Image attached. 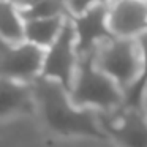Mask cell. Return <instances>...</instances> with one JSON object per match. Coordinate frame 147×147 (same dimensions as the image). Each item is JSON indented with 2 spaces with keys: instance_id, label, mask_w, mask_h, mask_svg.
Returning <instances> with one entry per match:
<instances>
[{
  "instance_id": "52a82bcc",
  "label": "cell",
  "mask_w": 147,
  "mask_h": 147,
  "mask_svg": "<svg viewBox=\"0 0 147 147\" xmlns=\"http://www.w3.org/2000/svg\"><path fill=\"white\" fill-rule=\"evenodd\" d=\"M108 26L114 38L136 40L147 30V0H115L108 7Z\"/></svg>"
},
{
  "instance_id": "3957f363",
  "label": "cell",
  "mask_w": 147,
  "mask_h": 147,
  "mask_svg": "<svg viewBox=\"0 0 147 147\" xmlns=\"http://www.w3.org/2000/svg\"><path fill=\"white\" fill-rule=\"evenodd\" d=\"M92 62L98 70L111 78L123 93H142V63L136 40H108L93 52Z\"/></svg>"
},
{
  "instance_id": "8fae6325",
  "label": "cell",
  "mask_w": 147,
  "mask_h": 147,
  "mask_svg": "<svg viewBox=\"0 0 147 147\" xmlns=\"http://www.w3.org/2000/svg\"><path fill=\"white\" fill-rule=\"evenodd\" d=\"M24 21L27 19H49V18H70L67 0H40L32 8L22 11Z\"/></svg>"
},
{
  "instance_id": "9c48e42d",
  "label": "cell",
  "mask_w": 147,
  "mask_h": 147,
  "mask_svg": "<svg viewBox=\"0 0 147 147\" xmlns=\"http://www.w3.org/2000/svg\"><path fill=\"white\" fill-rule=\"evenodd\" d=\"M68 18H49V19H27L24 22V38L27 43L41 49H48L59 38Z\"/></svg>"
},
{
  "instance_id": "ba28073f",
  "label": "cell",
  "mask_w": 147,
  "mask_h": 147,
  "mask_svg": "<svg viewBox=\"0 0 147 147\" xmlns=\"http://www.w3.org/2000/svg\"><path fill=\"white\" fill-rule=\"evenodd\" d=\"M35 108L32 84H21L0 78V119L13 117Z\"/></svg>"
},
{
  "instance_id": "6da1fadb",
  "label": "cell",
  "mask_w": 147,
  "mask_h": 147,
  "mask_svg": "<svg viewBox=\"0 0 147 147\" xmlns=\"http://www.w3.org/2000/svg\"><path fill=\"white\" fill-rule=\"evenodd\" d=\"M35 106L52 131L63 136H96L103 127L98 114L74 106L68 90L45 78L32 82Z\"/></svg>"
},
{
  "instance_id": "277c9868",
  "label": "cell",
  "mask_w": 147,
  "mask_h": 147,
  "mask_svg": "<svg viewBox=\"0 0 147 147\" xmlns=\"http://www.w3.org/2000/svg\"><path fill=\"white\" fill-rule=\"evenodd\" d=\"M79 62L81 59L76 46V32L71 18H68L59 38L45 51L41 78L57 82L70 90L76 78Z\"/></svg>"
},
{
  "instance_id": "5bb4252c",
  "label": "cell",
  "mask_w": 147,
  "mask_h": 147,
  "mask_svg": "<svg viewBox=\"0 0 147 147\" xmlns=\"http://www.w3.org/2000/svg\"><path fill=\"white\" fill-rule=\"evenodd\" d=\"M10 2L18 8V10L21 11V13H22V11L29 10V8H32L33 5H36L40 0H10Z\"/></svg>"
},
{
  "instance_id": "2e32d148",
  "label": "cell",
  "mask_w": 147,
  "mask_h": 147,
  "mask_svg": "<svg viewBox=\"0 0 147 147\" xmlns=\"http://www.w3.org/2000/svg\"><path fill=\"white\" fill-rule=\"evenodd\" d=\"M111 2H115V0H111Z\"/></svg>"
},
{
  "instance_id": "7a4b0ae2",
  "label": "cell",
  "mask_w": 147,
  "mask_h": 147,
  "mask_svg": "<svg viewBox=\"0 0 147 147\" xmlns=\"http://www.w3.org/2000/svg\"><path fill=\"white\" fill-rule=\"evenodd\" d=\"M74 106L98 115H108L123 108L125 95L122 89L93 65L92 57H84L79 62L73 86L68 90Z\"/></svg>"
},
{
  "instance_id": "30bf717a",
  "label": "cell",
  "mask_w": 147,
  "mask_h": 147,
  "mask_svg": "<svg viewBox=\"0 0 147 147\" xmlns=\"http://www.w3.org/2000/svg\"><path fill=\"white\" fill-rule=\"evenodd\" d=\"M24 18L10 0H0V40L7 45L24 43Z\"/></svg>"
},
{
  "instance_id": "5b68a950",
  "label": "cell",
  "mask_w": 147,
  "mask_h": 147,
  "mask_svg": "<svg viewBox=\"0 0 147 147\" xmlns=\"http://www.w3.org/2000/svg\"><path fill=\"white\" fill-rule=\"evenodd\" d=\"M45 49L24 41L0 49V78L21 84H32L41 78Z\"/></svg>"
},
{
  "instance_id": "7c38bea8",
  "label": "cell",
  "mask_w": 147,
  "mask_h": 147,
  "mask_svg": "<svg viewBox=\"0 0 147 147\" xmlns=\"http://www.w3.org/2000/svg\"><path fill=\"white\" fill-rule=\"evenodd\" d=\"M109 3H111V0H67V10L70 18H78L95 7Z\"/></svg>"
},
{
  "instance_id": "9a60e30c",
  "label": "cell",
  "mask_w": 147,
  "mask_h": 147,
  "mask_svg": "<svg viewBox=\"0 0 147 147\" xmlns=\"http://www.w3.org/2000/svg\"><path fill=\"white\" fill-rule=\"evenodd\" d=\"M141 112H142V115L146 117L147 120V82L144 84L142 87V93H141V106H139Z\"/></svg>"
},
{
  "instance_id": "8992f818",
  "label": "cell",
  "mask_w": 147,
  "mask_h": 147,
  "mask_svg": "<svg viewBox=\"0 0 147 147\" xmlns=\"http://www.w3.org/2000/svg\"><path fill=\"white\" fill-rule=\"evenodd\" d=\"M108 7L101 5L78 18H71L76 32V46L79 59L92 57L93 52L108 40L114 38L108 26Z\"/></svg>"
},
{
  "instance_id": "4fadbf2b",
  "label": "cell",
  "mask_w": 147,
  "mask_h": 147,
  "mask_svg": "<svg viewBox=\"0 0 147 147\" xmlns=\"http://www.w3.org/2000/svg\"><path fill=\"white\" fill-rule=\"evenodd\" d=\"M136 45L139 49L141 55V63H142V78H141V86L144 87V84L147 82V30L142 32L136 38Z\"/></svg>"
}]
</instances>
